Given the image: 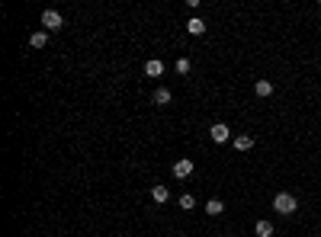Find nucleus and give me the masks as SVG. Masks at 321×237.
<instances>
[{
  "mask_svg": "<svg viewBox=\"0 0 321 237\" xmlns=\"http://www.w3.org/2000/svg\"><path fill=\"white\" fill-rule=\"evenodd\" d=\"M273 208H276V215H292L299 208V202L292 192H276L273 196Z\"/></svg>",
  "mask_w": 321,
  "mask_h": 237,
  "instance_id": "1",
  "label": "nucleus"
},
{
  "mask_svg": "<svg viewBox=\"0 0 321 237\" xmlns=\"http://www.w3.org/2000/svg\"><path fill=\"white\" fill-rule=\"evenodd\" d=\"M61 13L58 10H42V26H45V32H55V29H61Z\"/></svg>",
  "mask_w": 321,
  "mask_h": 237,
  "instance_id": "2",
  "label": "nucleus"
},
{
  "mask_svg": "<svg viewBox=\"0 0 321 237\" xmlns=\"http://www.w3.org/2000/svg\"><path fill=\"white\" fill-rule=\"evenodd\" d=\"M209 138H212L215 144H225V141H228V138H231V128L225 125V122H215V125L209 128Z\"/></svg>",
  "mask_w": 321,
  "mask_h": 237,
  "instance_id": "3",
  "label": "nucleus"
},
{
  "mask_svg": "<svg viewBox=\"0 0 321 237\" xmlns=\"http://www.w3.org/2000/svg\"><path fill=\"white\" fill-rule=\"evenodd\" d=\"M189 173H193V161H189V157H180V161H173V177H177V180H186Z\"/></svg>",
  "mask_w": 321,
  "mask_h": 237,
  "instance_id": "4",
  "label": "nucleus"
},
{
  "mask_svg": "<svg viewBox=\"0 0 321 237\" xmlns=\"http://www.w3.org/2000/svg\"><path fill=\"white\" fill-rule=\"evenodd\" d=\"M161 74H164V61H158V58L145 61V77H161Z\"/></svg>",
  "mask_w": 321,
  "mask_h": 237,
  "instance_id": "5",
  "label": "nucleus"
},
{
  "mask_svg": "<svg viewBox=\"0 0 321 237\" xmlns=\"http://www.w3.org/2000/svg\"><path fill=\"white\" fill-rule=\"evenodd\" d=\"M29 45H32V48H45V45H48V32H45V29L32 32V36H29Z\"/></svg>",
  "mask_w": 321,
  "mask_h": 237,
  "instance_id": "6",
  "label": "nucleus"
},
{
  "mask_svg": "<svg viewBox=\"0 0 321 237\" xmlns=\"http://www.w3.org/2000/svg\"><path fill=\"white\" fill-rule=\"evenodd\" d=\"M186 32H189V36H203V32H206V23L199 20V16H193V20L186 23Z\"/></svg>",
  "mask_w": 321,
  "mask_h": 237,
  "instance_id": "7",
  "label": "nucleus"
},
{
  "mask_svg": "<svg viewBox=\"0 0 321 237\" xmlns=\"http://www.w3.org/2000/svg\"><path fill=\"white\" fill-rule=\"evenodd\" d=\"M151 199L158 202V205H164V202L170 199V192H167V186H151Z\"/></svg>",
  "mask_w": 321,
  "mask_h": 237,
  "instance_id": "8",
  "label": "nucleus"
},
{
  "mask_svg": "<svg viewBox=\"0 0 321 237\" xmlns=\"http://www.w3.org/2000/svg\"><path fill=\"white\" fill-rule=\"evenodd\" d=\"M273 231H276V227H273L270 221H257V224H254V234H257V237H273Z\"/></svg>",
  "mask_w": 321,
  "mask_h": 237,
  "instance_id": "9",
  "label": "nucleus"
},
{
  "mask_svg": "<svg viewBox=\"0 0 321 237\" xmlns=\"http://www.w3.org/2000/svg\"><path fill=\"white\" fill-rule=\"evenodd\" d=\"M151 100L158 103V106H167V103H170V90H167V87H158V90H154V96H151Z\"/></svg>",
  "mask_w": 321,
  "mask_h": 237,
  "instance_id": "10",
  "label": "nucleus"
},
{
  "mask_svg": "<svg viewBox=\"0 0 321 237\" xmlns=\"http://www.w3.org/2000/svg\"><path fill=\"white\" fill-rule=\"evenodd\" d=\"M235 147H238V151H250V147H254V135H238Z\"/></svg>",
  "mask_w": 321,
  "mask_h": 237,
  "instance_id": "11",
  "label": "nucleus"
},
{
  "mask_svg": "<svg viewBox=\"0 0 321 237\" xmlns=\"http://www.w3.org/2000/svg\"><path fill=\"white\" fill-rule=\"evenodd\" d=\"M206 212H209V215H222L225 212V202L222 199H209V202H206Z\"/></svg>",
  "mask_w": 321,
  "mask_h": 237,
  "instance_id": "12",
  "label": "nucleus"
},
{
  "mask_svg": "<svg viewBox=\"0 0 321 237\" xmlns=\"http://www.w3.org/2000/svg\"><path fill=\"white\" fill-rule=\"evenodd\" d=\"M177 205H180V208H183V212H193V208H196V199H193V196H189V192H183V196H180V199H177Z\"/></svg>",
  "mask_w": 321,
  "mask_h": 237,
  "instance_id": "13",
  "label": "nucleus"
},
{
  "mask_svg": "<svg viewBox=\"0 0 321 237\" xmlns=\"http://www.w3.org/2000/svg\"><path fill=\"white\" fill-rule=\"evenodd\" d=\"M254 93H257V96H270V93H273V84H270V81H257V84H254Z\"/></svg>",
  "mask_w": 321,
  "mask_h": 237,
  "instance_id": "14",
  "label": "nucleus"
},
{
  "mask_svg": "<svg viewBox=\"0 0 321 237\" xmlns=\"http://www.w3.org/2000/svg\"><path fill=\"white\" fill-rule=\"evenodd\" d=\"M173 71H177V74H189V58H177V61H173Z\"/></svg>",
  "mask_w": 321,
  "mask_h": 237,
  "instance_id": "15",
  "label": "nucleus"
}]
</instances>
